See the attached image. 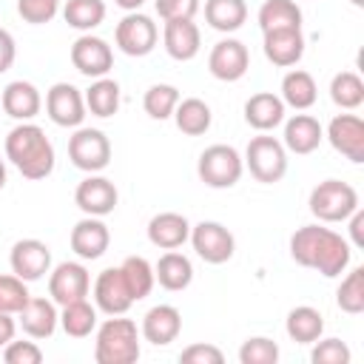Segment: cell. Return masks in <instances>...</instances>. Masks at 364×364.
<instances>
[{"label":"cell","instance_id":"obj_14","mask_svg":"<svg viewBox=\"0 0 364 364\" xmlns=\"http://www.w3.org/2000/svg\"><path fill=\"white\" fill-rule=\"evenodd\" d=\"M91 293H94V307L108 313V316H125L134 304V296H131L119 267H105L94 279Z\"/></svg>","mask_w":364,"mask_h":364},{"label":"cell","instance_id":"obj_51","mask_svg":"<svg viewBox=\"0 0 364 364\" xmlns=\"http://www.w3.org/2000/svg\"><path fill=\"white\" fill-rule=\"evenodd\" d=\"M3 185H6V162L0 159V191H3Z\"/></svg>","mask_w":364,"mask_h":364},{"label":"cell","instance_id":"obj_37","mask_svg":"<svg viewBox=\"0 0 364 364\" xmlns=\"http://www.w3.org/2000/svg\"><path fill=\"white\" fill-rule=\"evenodd\" d=\"M63 17L77 31H91L105 20V3L102 0H68L63 6Z\"/></svg>","mask_w":364,"mask_h":364},{"label":"cell","instance_id":"obj_13","mask_svg":"<svg viewBox=\"0 0 364 364\" xmlns=\"http://www.w3.org/2000/svg\"><path fill=\"white\" fill-rule=\"evenodd\" d=\"M247 65H250V54H247V46L236 37H225L219 40L210 54H208V71L222 80V82H236L247 74Z\"/></svg>","mask_w":364,"mask_h":364},{"label":"cell","instance_id":"obj_47","mask_svg":"<svg viewBox=\"0 0 364 364\" xmlns=\"http://www.w3.org/2000/svg\"><path fill=\"white\" fill-rule=\"evenodd\" d=\"M14 57H17V43H14L11 31L0 28V74L14 65Z\"/></svg>","mask_w":364,"mask_h":364},{"label":"cell","instance_id":"obj_50","mask_svg":"<svg viewBox=\"0 0 364 364\" xmlns=\"http://www.w3.org/2000/svg\"><path fill=\"white\" fill-rule=\"evenodd\" d=\"M119 9H125V11H139V6L145 3V0H114Z\"/></svg>","mask_w":364,"mask_h":364},{"label":"cell","instance_id":"obj_27","mask_svg":"<svg viewBox=\"0 0 364 364\" xmlns=\"http://www.w3.org/2000/svg\"><path fill=\"white\" fill-rule=\"evenodd\" d=\"M154 276H156L159 287H165L171 293H179L193 282V264H191V259L185 253L165 250L159 256V262L154 264Z\"/></svg>","mask_w":364,"mask_h":364},{"label":"cell","instance_id":"obj_19","mask_svg":"<svg viewBox=\"0 0 364 364\" xmlns=\"http://www.w3.org/2000/svg\"><path fill=\"white\" fill-rule=\"evenodd\" d=\"M139 333L154 347H165V344H171V341L179 338V333H182V313L173 304H154L142 316Z\"/></svg>","mask_w":364,"mask_h":364},{"label":"cell","instance_id":"obj_38","mask_svg":"<svg viewBox=\"0 0 364 364\" xmlns=\"http://www.w3.org/2000/svg\"><path fill=\"white\" fill-rule=\"evenodd\" d=\"M182 97H179V88L176 85H168V82H156V85H151L148 91H145V97H142V108H145V114L151 117V119H168V117H173V108H176V102H179Z\"/></svg>","mask_w":364,"mask_h":364},{"label":"cell","instance_id":"obj_10","mask_svg":"<svg viewBox=\"0 0 364 364\" xmlns=\"http://www.w3.org/2000/svg\"><path fill=\"white\" fill-rule=\"evenodd\" d=\"M85 97L71 82H54L46 91V114L60 128H80L85 119Z\"/></svg>","mask_w":364,"mask_h":364},{"label":"cell","instance_id":"obj_43","mask_svg":"<svg viewBox=\"0 0 364 364\" xmlns=\"http://www.w3.org/2000/svg\"><path fill=\"white\" fill-rule=\"evenodd\" d=\"M57 11H60V0H17V14L31 26L51 23Z\"/></svg>","mask_w":364,"mask_h":364},{"label":"cell","instance_id":"obj_18","mask_svg":"<svg viewBox=\"0 0 364 364\" xmlns=\"http://www.w3.org/2000/svg\"><path fill=\"white\" fill-rule=\"evenodd\" d=\"M71 250L82 259V262H94L100 259L108 245H111V230L100 216H85L71 228Z\"/></svg>","mask_w":364,"mask_h":364},{"label":"cell","instance_id":"obj_11","mask_svg":"<svg viewBox=\"0 0 364 364\" xmlns=\"http://www.w3.org/2000/svg\"><path fill=\"white\" fill-rule=\"evenodd\" d=\"M91 293V273L82 262H60L54 270H48V296L54 304L80 301Z\"/></svg>","mask_w":364,"mask_h":364},{"label":"cell","instance_id":"obj_9","mask_svg":"<svg viewBox=\"0 0 364 364\" xmlns=\"http://www.w3.org/2000/svg\"><path fill=\"white\" fill-rule=\"evenodd\" d=\"M188 242L193 245L196 256L208 264H225L233 250H236V239L233 233L222 225V222H199V225H191V236Z\"/></svg>","mask_w":364,"mask_h":364},{"label":"cell","instance_id":"obj_33","mask_svg":"<svg viewBox=\"0 0 364 364\" xmlns=\"http://www.w3.org/2000/svg\"><path fill=\"white\" fill-rule=\"evenodd\" d=\"M60 327L65 330V336L71 338H85L97 330V307L88 299L80 301H68L60 310Z\"/></svg>","mask_w":364,"mask_h":364},{"label":"cell","instance_id":"obj_15","mask_svg":"<svg viewBox=\"0 0 364 364\" xmlns=\"http://www.w3.org/2000/svg\"><path fill=\"white\" fill-rule=\"evenodd\" d=\"M74 202H77V208L85 213V216H108L114 208H117V202H119V193H117V185L111 182V179H105V176H100V173H88L80 185H77V191H74Z\"/></svg>","mask_w":364,"mask_h":364},{"label":"cell","instance_id":"obj_5","mask_svg":"<svg viewBox=\"0 0 364 364\" xmlns=\"http://www.w3.org/2000/svg\"><path fill=\"white\" fill-rule=\"evenodd\" d=\"M307 205H310V213L324 225L347 222V216L358 208V193H355V188L350 182L324 179L310 191V202Z\"/></svg>","mask_w":364,"mask_h":364},{"label":"cell","instance_id":"obj_24","mask_svg":"<svg viewBox=\"0 0 364 364\" xmlns=\"http://www.w3.org/2000/svg\"><path fill=\"white\" fill-rule=\"evenodd\" d=\"M191 222L176 210H162L148 222V242L159 250H176L188 242Z\"/></svg>","mask_w":364,"mask_h":364},{"label":"cell","instance_id":"obj_40","mask_svg":"<svg viewBox=\"0 0 364 364\" xmlns=\"http://www.w3.org/2000/svg\"><path fill=\"white\" fill-rule=\"evenodd\" d=\"M31 299L26 282L14 273H0V310L17 316L23 310V304Z\"/></svg>","mask_w":364,"mask_h":364},{"label":"cell","instance_id":"obj_49","mask_svg":"<svg viewBox=\"0 0 364 364\" xmlns=\"http://www.w3.org/2000/svg\"><path fill=\"white\" fill-rule=\"evenodd\" d=\"M14 330H17V324H14L11 313H3L0 310V347H6L14 338Z\"/></svg>","mask_w":364,"mask_h":364},{"label":"cell","instance_id":"obj_22","mask_svg":"<svg viewBox=\"0 0 364 364\" xmlns=\"http://www.w3.org/2000/svg\"><path fill=\"white\" fill-rule=\"evenodd\" d=\"M162 46L168 51V57L179 60V63H188L199 54V46H202V34H199V26L193 20H165V28H162Z\"/></svg>","mask_w":364,"mask_h":364},{"label":"cell","instance_id":"obj_42","mask_svg":"<svg viewBox=\"0 0 364 364\" xmlns=\"http://www.w3.org/2000/svg\"><path fill=\"white\" fill-rule=\"evenodd\" d=\"M310 361L313 364H350V347L341 338H316Z\"/></svg>","mask_w":364,"mask_h":364},{"label":"cell","instance_id":"obj_1","mask_svg":"<svg viewBox=\"0 0 364 364\" xmlns=\"http://www.w3.org/2000/svg\"><path fill=\"white\" fill-rule=\"evenodd\" d=\"M290 256L296 264L321 273L324 279H336L350 267L353 245L324 225H304L290 236Z\"/></svg>","mask_w":364,"mask_h":364},{"label":"cell","instance_id":"obj_16","mask_svg":"<svg viewBox=\"0 0 364 364\" xmlns=\"http://www.w3.org/2000/svg\"><path fill=\"white\" fill-rule=\"evenodd\" d=\"M9 264L11 273L20 276L23 282H37L51 270V250L40 239H20L11 245Z\"/></svg>","mask_w":364,"mask_h":364},{"label":"cell","instance_id":"obj_29","mask_svg":"<svg viewBox=\"0 0 364 364\" xmlns=\"http://www.w3.org/2000/svg\"><path fill=\"white\" fill-rule=\"evenodd\" d=\"M247 20L245 0H205V23L222 34L239 31Z\"/></svg>","mask_w":364,"mask_h":364},{"label":"cell","instance_id":"obj_28","mask_svg":"<svg viewBox=\"0 0 364 364\" xmlns=\"http://www.w3.org/2000/svg\"><path fill=\"white\" fill-rule=\"evenodd\" d=\"M318 97V88H316V80L310 71L304 68H293L282 77V102L296 108V111H307Z\"/></svg>","mask_w":364,"mask_h":364},{"label":"cell","instance_id":"obj_39","mask_svg":"<svg viewBox=\"0 0 364 364\" xmlns=\"http://www.w3.org/2000/svg\"><path fill=\"white\" fill-rule=\"evenodd\" d=\"M336 304L350 316L364 313V267H353L341 279V284L336 290Z\"/></svg>","mask_w":364,"mask_h":364},{"label":"cell","instance_id":"obj_4","mask_svg":"<svg viewBox=\"0 0 364 364\" xmlns=\"http://www.w3.org/2000/svg\"><path fill=\"white\" fill-rule=\"evenodd\" d=\"M196 173H199V179L208 188H216V191L233 188L242 179V173H245V159H242V154L233 145L216 142V145H208L199 154Z\"/></svg>","mask_w":364,"mask_h":364},{"label":"cell","instance_id":"obj_31","mask_svg":"<svg viewBox=\"0 0 364 364\" xmlns=\"http://www.w3.org/2000/svg\"><path fill=\"white\" fill-rule=\"evenodd\" d=\"M284 330L296 344H313L324 333V316L310 304H299L287 313Z\"/></svg>","mask_w":364,"mask_h":364},{"label":"cell","instance_id":"obj_3","mask_svg":"<svg viewBox=\"0 0 364 364\" xmlns=\"http://www.w3.org/2000/svg\"><path fill=\"white\" fill-rule=\"evenodd\" d=\"M97 364H134L139 358V330L131 318L111 316L97 327L94 338Z\"/></svg>","mask_w":364,"mask_h":364},{"label":"cell","instance_id":"obj_36","mask_svg":"<svg viewBox=\"0 0 364 364\" xmlns=\"http://www.w3.org/2000/svg\"><path fill=\"white\" fill-rule=\"evenodd\" d=\"M330 100L344 111H355L364 102V80L355 71H338L330 80Z\"/></svg>","mask_w":364,"mask_h":364},{"label":"cell","instance_id":"obj_20","mask_svg":"<svg viewBox=\"0 0 364 364\" xmlns=\"http://www.w3.org/2000/svg\"><path fill=\"white\" fill-rule=\"evenodd\" d=\"M17 321L23 327V333L28 338H51L57 324H60V313H57V304L51 299H43V296H31L23 310L17 313Z\"/></svg>","mask_w":364,"mask_h":364},{"label":"cell","instance_id":"obj_17","mask_svg":"<svg viewBox=\"0 0 364 364\" xmlns=\"http://www.w3.org/2000/svg\"><path fill=\"white\" fill-rule=\"evenodd\" d=\"M324 136L350 162H364V119L361 117H355V114L333 117Z\"/></svg>","mask_w":364,"mask_h":364},{"label":"cell","instance_id":"obj_25","mask_svg":"<svg viewBox=\"0 0 364 364\" xmlns=\"http://www.w3.org/2000/svg\"><path fill=\"white\" fill-rule=\"evenodd\" d=\"M324 139V128L316 117L310 114H293L287 122H284V136H282V145L290 151V154H313Z\"/></svg>","mask_w":364,"mask_h":364},{"label":"cell","instance_id":"obj_34","mask_svg":"<svg viewBox=\"0 0 364 364\" xmlns=\"http://www.w3.org/2000/svg\"><path fill=\"white\" fill-rule=\"evenodd\" d=\"M82 97H85V108L94 117L105 119V117H114L119 111V82L111 77H97Z\"/></svg>","mask_w":364,"mask_h":364},{"label":"cell","instance_id":"obj_2","mask_svg":"<svg viewBox=\"0 0 364 364\" xmlns=\"http://www.w3.org/2000/svg\"><path fill=\"white\" fill-rule=\"evenodd\" d=\"M6 159L26 179H46L54 171V145L34 122H20L6 136Z\"/></svg>","mask_w":364,"mask_h":364},{"label":"cell","instance_id":"obj_52","mask_svg":"<svg viewBox=\"0 0 364 364\" xmlns=\"http://www.w3.org/2000/svg\"><path fill=\"white\" fill-rule=\"evenodd\" d=\"M350 3H353V6H358V9L364 6V0H350Z\"/></svg>","mask_w":364,"mask_h":364},{"label":"cell","instance_id":"obj_45","mask_svg":"<svg viewBox=\"0 0 364 364\" xmlns=\"http://www.w3.org/2000/svg\"><path fill=\"white\" fill-rule=\"evenodd\" d=\"M154 9L162 20H193L199 0H154Z\"/></svg>","mask_w":364,"mask_h":364},{"label":"cell","instance_id":"obj_12","mask_svg":"<svg viewBox=\"0 0 364 364\" xmlns=\"http://www.w3.org/2000/svg\"><path fill=\"white\" fill-rule=\"evenodd\" d=\"M71 65L97 80V77H108V71L114 68V51L111 46L102 40V37H94L91 31L88 34H80L71 46Z\"/></svg>","mask_w":364,"mask_h":364},{"label":"cell","instance_id":"obj_8","mask_svg":"<svg viewBox=\"0 0 364 364\" xmlns=\"http://www.w3.org/2000/svg\"><path fill=\"white\" fill-rule=\"evenodd\" d=\"M156 40H159L156 23L148 14H139V11H128L117 23V28H114V43L128 57H145V54H151L156 48Z\"/></svg>","mask_w":364,"mask_h":364},{"label":"cell","instance_id":"obj_41","mask_svg":"<svg viewBox=\"0 0 364 364\" xmlns=\"http://www.w3.org/2000/svg\"><path fill=\"white\" fill-rule=\"evenodd\" d=\"M242 364H276L279 361V344L267 336H253L239 347Z\"/></svg>","mask_w":364,"mask_h":364},{"label":"cell","instance_id":"obj_26","mask_svg":"<svg viewBox=\"0 0 364 364\" xmlns=\"http://www.w3.org/2000/svg\"><path fill=\"white\" fill-rule=\"evenodd\" d=\"M284 102H282V97L279 94H273V91H259V94H253L247 102H245V122L250 125V128H256V131H273V128H279L282 122H284Z\"/></svg>","mask_w":364,"mask_h":364},{"label":"cell","instance_id":"obj_46","mask_svg":"<svg viewBox=\"0 0 364 364\" xmlns=\"http://www.w3.org/2000/svg\"><path fill=\"white\" fill-rule=\"evenodd\" d=\"M179 361H185V364H222L225 361V353L219 350V347H213V344H191V347H185L182 353H179Z\"/></svg>","mask_w":364,"mask_h":364},{"label":"cell","instance_id":"obj_30","mask_svg":"<svg viewBox=\"0 0 364 364\" xmlns=\"http://www.w3.org/2000/svg\"><path fill=\"white\" fill-rule=\"evenodd\" d=\"M173 122H176V128H179L182 134H188V136H202V134L210 128L213 114H210V105H208L205 100H199V97H185V100H179L176 108H173Z\"/></svg>","mask_w":364,"mask_h":364},{"label":"cell","instance_id":"obj_35","mask_svg":"<svg viewBox=\"0 0 364 364\" xmlns=\"http://www.w3.org/2000/svg\"><path fill=\"white\" fill-rule=\"evenodd\" d=\"M119 270H122V279H125V284H128L134 301L145 299V296L154 290V284H156L154 264H151L145 256H128V259H122Z\"/></svg>","mask_w":364,"mask_h":364},{"label":"cell","instance_id":"obj_21","mask_svg":"<svg viewBox=\"0 0 364 364\" xmlns=\"http://www.w3.org/2000/svg\"><path fill=\"white\" fill-rule=\"evenodd\" d=\"M0 108H3L11 119H17V122H31V119L40 114V108H43V97H40V91H37L34 82H28V80H14V82H9V85L3 88V94H0Z\"/></svg>","mask_w":364,"mask_h":364},{"label":"cell","instance_id":"obj_32","mask_svg":"<svg viewBox=\"0 0 364 364\" xmlns=\"http://www.w3.org/2000/svg\"><path fill=\"white\" fill-rule=\"evenodd\" d=\"M256 20L262 34L276 28H301V9L296 0H264Z\"/></svg>","mask_w":364,"mask_h":364},{"label":"cell","instance_id":"obj_23","mask_svg":"<svg viewBox=\"0 0 364 364\" xmlns=\"http://www.w3.org/2000/svg\"><path fill=\"white\" fill-rule=\"evenodd\" d=\"M264 57L279 65V68H290L304 57V34L301 28H276V31H264Z\"/></svg>","mask_w":364,"mask_h":364},{"label":"cell","instance_id":"obj_6","mask_svg":"<svg viewBox=\"0 0 364 364\" xmlns=\"http://www.w3.org/2000/svg\"><path fill=\"white\" fill-rule=\"evenodd\" d=\"M245 168L250 171V176L256 182L273 185L282 182L287 173V148L282 145V139L267 136V131L262 136H253L245 148Z\"/></svg>","mask_w":364,"mask_h":364},{"label":"cell","instance_id":"obj_44","mask_svg":"<svg viewBox=\"0 0 364 364\" xmlns=\"http://www.w3.org/2000/svg\"><path fill=\"white\" fill-rule=\"evenodd\" d=\"M3 361L6 364H40L43 361V350L37 347V341H9L3 347Z\"/></svg>","mask_w":364,"mask_h":364},{"label":"cell","instance_id":"obj_7","mask_svg":"<svg viewBox=\"0 0 364 364\" xmlns=\"http://www.w3.org/2000/svg\"><path fill=\"white\" fill-rule=\"evenodd\" d=\"M68 159L85 173H100L111 162V139L100 128H77L68 136Z\"/></svg>","mask_w":364,"mask_h":364},{"label":"cell","instance_id":"obj_48","mask_svg":"<svg viewBox=\"0 0 364 364\" xmlns=\"http://www.w3.org/2000/svg\"><path fill=\"white\" fill-rule=\"evenodd\" d=\"M347 222H350V242H353L355 247H364V210L355 208V210L347 216Z\"/></svg>","mask_w":364,"mask_h":364}]
</instances>
